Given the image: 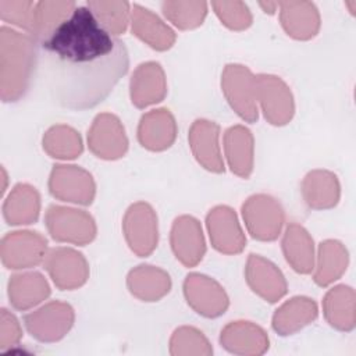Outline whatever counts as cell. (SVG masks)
Masks as SVG:
<instances>
[{"instance_id": "9c48e42d", "label": "cell", "mask_w": 356, "mask_h": 356, "mask_svg": "<svg viewBox=\"0 0 356 356\" xmlns=\"http://www.w3.org/2000/svg\"><path fill=\"white\" fill-rule=\"evenodd\" d=\"M49 188L54 197L64 202L90 204L95 196L92 175L76 165H54Z\"/></svg>"}, {"instance_id": "4dcf8cb0", "label": "cell", "mask_w": 356, "mask_h": 356, "mask_svg": "<svg viewBox=\"0 0 356 356\" xmlns=\"http://www.w3.org/2000/svg\"><path fill=\"white\" fill-rule=\"evenodd\" d=\"M86 7L111 35L118 36L125 32L131 19V4L128 1L90 0L86 3Z\"/></svg>"}, {"instance_id": "7c38bea8", "label": "cell", "mask_w": 356, "mask_h": 356, "mask_svg": "<svg viewBox=\"0 0 356 356\" xmlns=\"http://www.w3.org/2000/svg\"><path fill=\"white\" fill-rule=\"evenodd\" d=\"M24 321L32 337L39 341H54L60 339L72 325L74 310L67 303L51 302L26 314Z\"/></svg>"}, {"instance_id": "8fae6325", "label": "cell", "mask_w": 356, "mask_h": 356, "mask_svg": "<svg viewBox=\"0 0 356 356\" xmlns=\"http://www.w3.org/2000/svg\"><path fill=\"white\" fill-rule=\"evenodd\" d=\"M92 153L100 159L115 160L125 154L128 139L120 120L113 114H99L88 134Z\"/></svg>"}, {"instance_id": "f1b7e54d", "label": "cell", "mask_w": 356, "mask_h": 356, "mask_svg": "<svg viewBox=\"0 0 356 356\" xmlns=\"http://www.w3.org/2000/svg\"><path fill=\"white\" fill-rule=\"evenodd\" d=\"M317 316V306L313 299L296 296L284 303L273 317L275 331L286 335L313 321Z\"/></svg>"}, {"instance_id": "7402d4cb", "label": "cell", "mask_w": 356, "mask_h": 356, "mask_svg": "<svg viewBox=\"0 0 356 356\" xmlns=\"http://www.w3.org/2000/svg\"><path fill=\"white\" fill-rule=\"evenodd\" d=\"M225 156L234 174L248 178L253 170V136L242 125L231 127L224 136Z\"/></svg>"}, {"instance_id": "e0dca14e", "label": "cell", "mask_w": 356, "mask_h": 356, "mask_svg": "<svg viewBox=\"0 0 356 356\" xmlns=\"http://www.w3.org/2000/svg\"><path fill=\"white\" fill-rule=\"evenodd\" d=\"M280 19L285 32L300 40L317 35L320 14L312 1H278Z\"/></svg>"}, {"instance_id": "5b68a950", "label": "cell", "mask_w": 356, "mask_h": 356, "mask_svg": "<svg viewBox=\"0 0 356 356\" xmlns=\"http://www.w3.org/2000/svg\"><path fill=\"white\" fill-rule=\"evenodd\" d=\"M245 224L254 239L274 241L284 224L281 204L268 195H253L242 206Z\"/></svg>"}, {"instance_id": "9a60e30c", "label": "cell", "mask_w": 356, "mask_h": 356, "mask_svg": "<svg viewBox=\"0 0 356 356\" xmlns=\"http://www.w3.org/2000/svg\"><path fill=\"white\" fill-rule=\"evenodd\" d=\"M171 248L175 257L186 267L196 266L206 252L199 221L191 216L178 217L171 229Z\"/></svg>"}, {"instance_id": "d4e9b609", "label": "cell", "mask_w": 356, "mask_h": 356, "mask_svg": "<svg viewBox=\"0 0 356 356\" xmlns=\"http://www.w3.org/2000/svg\"><path fill=\"white\" fill-rule=\"evenodd\" d=\"M50 295V288L44 277L39 273L15 274L8 282V298L18 310H26Z\"/></svg>"}, {"instance_id": "f546056e", "label": "cell", "mask_w": 356, "mask_h": 356, "mask_svg": "<svg viewBox=\"0 0 356 356\" xmlns=\"http://www.w3.org/2000/svg\"><path fill=\"white\" fill-rule=\"evenodd\" d=\"M348 254L345 248L337 241H324L318 248V263L314 281L320 286H325L338 280L346 270Z\"/></svg>"}, {"instance_id": "ffe728a7", "label": "cell", "mask_w": 356, "mask_h": 356, "mask_svg": "<svg viewBox=\"0 0 356 356\" xmlns=\"http://www.w3.org/2000/svg\"><path fill=\"white\" fill-rule=\"evenodd\" d=\"M129 22L132 33L156 50H167L175 42L174 31L146 7L131 4Z\"/></svg>"}, {"instance_id": "cb8c5ba5", "label": "cell", "mask_w": 356, "mask_h": 356, "mask_svg": "<svg viewBox=\"0 0 356 356\" xmlns=\"http://www.w3.org/2000/svg\"><path fill=\"white\" fill-rule=\"evenodd\" d=\"M282 250L286 261L300 274H309L314 267L313 239L299 224H289L282 239Z\"/></svg>"}, {"instance_id": "ba28073f", "label": "cell", "mask_w": 356, "mask_h": 356, "mask_svg": "<svg viewBox=\"0 0 356 356\" xmlns=\"http://www.w3.org/2000/svg\"><path fill=\"white\" fill-rule=\"evenodd\" d=\"M46 239L31 231H15L1 239V261L7 268H29L46 256Z\"/></svg>"}, {"instance_id": "30bf717a", "label": "cell", "mask_w": 356, "mask_h": 356, "mask_svg": "<svg viewBox=\"0 0 356 356\" xmlns=\"http://www.w3.org/2000/svg\"><path fill=\"white\" fill-rule=\"evenodd\" d=\"M44 268L60 289H74L88 280L89 268L85 257L74 249L54 248L44 256Z\"/></svg>"}, {"instance_id": "44dd1931", "label": "cell", "mask_w": 356, "mask_h": 356, "mask_svg": "<svg viewBox=\"0 0 356 356\" xmlns=\"http://www.w3.org/2000/svg\"><path fill=\"white\" fill-rule=\"evenodd\" d=\"M175 120L165 108L149 111L139 122L138 139L140 145L149 150L160 152L168 149L175 140Z\"/></svg>"}, {"instance_id": "6da1fadb", "label": "cell", "mask_w": 356, "mask_h": 356, "mask_svg": "<svg viewBox=\"0 0 356 356\" xmlns=\"http://www.w3.org/2000/svg\"><path fill=\"white\" fill-rule=\"evenodd\" d=\"M43 72L51 99L67 110L82 111L102 103L127 74L125 43L107 32L86 6L40 42Z\"/></svg>"}, {"instance_id": "83f0119b", "label": "cell", "mask_w": 356, "mask_h": 356, "mask_svg": "<svg viewBox=\"0 0 356 356\" xmlns=\"http://www.w3.org/2000/svg\"><path fill=\"white\" fill-rule=\"evenodd\" d=\"M302 192L309 207L330 209L338 203L339 184L332 172L316 170L305 177Z\"/></svg>"}, {"instance_id": "52a82bcc", "label": "cell", "mask_w": 356, "mask_h": 356, "mask_svg": "<svg viewBox=\"0 0 356 356\" xmlns=\"http://www.w3.org/2000/svg\"><path fill=\"white\" fill-rule=\"evenodd\" d=\"M256 99H259L264 117L273 125H284L291 121L295 106L289 88L282 79L274 75H257Z\"/></svg>"}, {"instance_id": "5bb4252c", "label": "cell", "mask_w": 356, "mask_h": 356, "mask_svg": "<svg viewBox=\"0 0 356 356\" xmlns=\"http://www.w3.org/2000/svg\"><path fill=\"white\" fill-rule=\"evenodd\" d=\"M206 224L210 234V241L218 252L227 254L242 252L246 239L232 209L227 206L214 207L207 214Z\"/></svg>"}, {"instance_id": "74e56055", "label": "cell", "mask_w": 356, "mask_h": 356, "mask_svg": "<svg viewBox=\"0 0 356 356\" xmlns=\"http://www.w3.org/2000/svg\"><path fill=\"white\" fill-rule=\"evenodd\" d=\"M259 6L266 14H274L278 8V1H260Z\"/></svg>"}, {"instance_id": "8d00e7d4", "label": "cell", "mask_w": 356, "mask_h": 356, "mask_svg": "<svg viewBox=\"0 0 356 356\" xmlns=\"http://www.w3.org/2000/svg\"><path fill=\"white\" fill-rule=\"evenodd\" d=\"M19 337H21V330L17 318L11 313H8V310L1 309V338H0L1 348L14 345L15 342H18Z\"/></svg>"}, {"instance_id": "4fadbf2b", "label": "cell", "mask_w": 356, "mask_h": 356, "mask_svg": "<svg viewBox=\"0 0 356 356\" xmlns=\"http://www.w3.org/2000/svg\"><path fill=\"white\" fill-rule=\"evenodd\" d=\"M184 293L188 305L206 317H217L228 307V298L224 289L214 280L202 274H189L186 277Z\"/></svg>"}, {"instance_id": "4316f807", "label": "cell", "mask_w": 356, "mask_h": 356, "mask_svg": "<svg viewBox=\"0 0 356 356\" xmlns=\"http://www.w3.org/2000/svg\"><path fill=\"white\" fill-rule=\"evenodd\" d=\"M75 8V1H36L32 29L29 35L35 40L43 42L74 13Z\"/></svg>"}, {"instance_id": "d6986e66", "label": "cell", "mask_w": 356, "mask_h": 356, "mask_svg": "<svg viewBox=\"0 0 356 356\" xmlns=\"http://www.w3.org/2000/svg\"><path fill=\"white\" fill-rule=\"evenodd\" d=\"M218 125L207 120H196L189 132V143L196 160L206 170L213 172L224 171L218 146Z\"/></svg>"}, {"instance_id": "8992f818", "label": "cell", "mask_w": 356, "mask_h": 356, "mask_svg": "<svg viewBox=\"0 0 356 356\" xmlns=\"http://www.w3.org/2000/svg\"><path fill=\"white\" fill-rule=\"evenodd\" d=\"M122 227L129 248L138 256L146 257L157 246V217L147 203L132 204L127 210Z\"/></svg>"}, {"instance_id": "d6a6232c", "label": "cell", "mask_w": 356, "mask_h": 356, "mask_svg": "<svg viewBox=\"0 0 356 356\" xmlns=\"http://www.w3.org/2000/svg\"><path fill=\"white\" fill-rule=\"evenodd\" d=\"M43 149L56 159H75L82 152V140L75 129L57 125L44 134Z\"/></svg>"}, {"instance_id": "7a4b0ae2", "label": "cell", "mask_w": 356, "mask_h": 356, "mask_svg": "<svg viewBox=\"0 0 356 356\" xmlns=\"http://www.w3.org/2000/svg\"><path fill=\"white\" fill-rule=\"evenodd\" d=\"M36 40L13 28L0 29L1 99L15 102L26 92L36 67Z\"/></svg>"}, {"instance_id": "1f68e13d", "label": "cell", "mask_w": 356, "mask_h": 356, "mask_svg": "<svg viewBox=\"0 0 356 356\" xmlns=\"http://www.w3.org/2000/svg\"><path fill=\"white\" fill-rule=\"evenodd\" d=\"M353 291L349 286L339 285L332 288L324 298V313L331 325L341 330L353 327Z\"/></svg>"}, {"instance_id": "836d02e7", "label": "cell", "mask_w": 356, "mask_h": 356, "mask_svg": "<svg viewBox=\"0 0 356 356\" xmlns=\"http://www.w3.org/2000/svg\"><path fill=\"white\" fill-rule=\"evenodd\" d=\"M209 4L206 1H163L164 17L179 29H193L203 24Z\"/></svg>"}, {"instance_id": "ac0fdd59", "label": "cell", "mask_w": 356, "mask_h": 356, "mask_svg": "<svg viewBox=\"0 0 356 356\" xmlns=\"http://www.w3.org/2000/svg\"><path fill=\"white\" fill-rule=\"evenodd\" d=\"M167 93L163 68L159 63L147 61L140 64L131 79L132 104L139 108L159 103Z\"/></svg>"}, {"instance_id": "277c9868", "label": "cell", "mask_w": 356, "mask_h": 356, "mask_svg": "<svg viewBox=\"0 0 356 356\" xmlns=\"http://www.w3.org/2000/svg\"><path fill=\"white\" fill-rule=\"evenodd\" d=\"M221 86L236 114L248 122H254L257 120L256 82L249 68L239 64L227 65L222 72Z\"/></svg>"}, {"instance_id": "2e32d148", "label": "cell", "mask_w": 356, "mask_h": 356, "mask_svg": "<svg viewBox=\"0 0 356 356\" xmlns=\"http://www.w3.org/2000/svg\"><path fill=\"white\" fill-rule=\"evenodd\" d=\"M246 280L252 291L270 303L277 302L286 293L282 273L271 261L257 254H250L248 259Z\"/></svg>"}, {"instance_id": "d590c367", "label": "cell", "mask_w": 356, "mask_h": 356, "mask_svg": "<svg viewBox=\"0 0 356 356\" xmlns=\"http://www.w3.org/2000/svg\"><path fill=\"white\" fill-rule=\"evenodd\" d=\"M36 1L31 0H0V17L4 22H10L31 33Z\"/></svg>"}, {"instance_id": "603a6c76", "label": "cell", "mask_w": 356, "mask_h": 356, "mask_svg": "<svg viewBox=\"0 0 356 356\" xmlns=\"http://www.w3.org/2000/svg\"><path fill=\"white\" fill-rule=\"evenodd\" d=\"M40 197L38 191L28 184H18L3 206V214L10 225L32 224L38 220Z\"/></svg>"}, {"instance_id": "484cf974", "label": "cell", "mask_w": 356, "mask_h": 356, "mask_svg": "<svg viewBox=\"0 0 356 356\" xmlns=\"http://www.w3.org/2000/svg\"><path fill=\"white\" fill-rule=\"evenodd\" d=\"M128 288L136 298L154 302L170 292V275L153 266H139L128 274Z\"/></svg>"}, {"instance_id": "3957f363", "label": "cell", "mask_w": 356, "mask_h": 356, "mask_svg": "<svg viewBox=\"0 0 356 356\" xmlns=\"http://www.w3.org/2000/svg\"><path fill=\"white\" fill-rule=\"evenodd\" d=\"M46 227L58 242L85 245L96 235L95 221L88 213L56 204L47 209Z\"/></svg>"}, {"instance_id": "e575fe53", "label": "cell", "mask_w": 356, "mask_h": 356, "mask_svg": "<svg viewBox=\"0 0 356 356\" xmlns=\"http://www.w3.org/2000/svg\"><path fill=\"white\" fill-rule=\"evenodd\" d=\"M216 15L229 29L242 31L252 25V14L243 1H211Z\"/></svg>"}]
</instances>
